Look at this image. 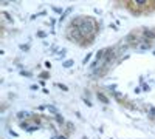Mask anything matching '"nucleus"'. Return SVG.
I'll use <instances>...</instances> for the list:
<instances>
[{
    "mask_svg": "<svg viewBox=\"0 0 155 139\" xmlns=\"http://www.w3.org/2000/svg\"><path fill=\"white\" fill-rule=\"evenodd\" d=\"M73 23L76 25V27H79V30L82 31L84 37H87V36H92V37H93V34H95V31H96V27H95V22H93L92 19L78 17V19L73 20Z\"/></svg>",
    "mask_w": 155,
    "mask_h": 139,
    "instance_id": "1",
    "label": "nucleus"
},
{
    "mask_svg": "<svg viewBox=\"0 0 155 139\" xmlns=\"http://www.w3.org/2000/svg\"><path fill=\"white\" fill-rule=\"evenodd\" d=\"M67 33H68V39H70V40L79 42V43L84 42V34H82V31L79 30V27H76L74 23L67 30Z\"/></svg>",
    "mask_w": 155,
    "mask_h": 139,
    "instance_id": "2",
    "label": "nucleus"
},
{
    "mask_svg": "<svg viewBox=\"0 0 155 139\" xmlns=\"http://www.w3.org/2000/svg\"><path fill=\"white\" fill-rule=\"evenodd\" d=\"M138 45H140L141 49H149L150 48V42H147V40H141Z\"/></svg>",
    "mask_w": 155,
    "mask_h": 139,
    "instance_id": "3",
    "label": "nucleus"
},
{
    "mask_svg": "<svg viewBox=\"0 0 155 139\" xmlns=\"http://www.w3.org/2000/svg\"><path fill=\"white\" fill-rule=\"evenodd\" d=\"M30 116H31V115H30L28 111H19V113H17V118H19V119H27V118H30Z\"/></svg>",
    "mask_w": 155,
    "mask_h": 139,
    "instance_id": "4",
    "label": "nucleus"
},
{
    "mask_svg": "<svg viewBox=\"0 0 155 139\" xmlns=\"http://www.w3.org/2000/svg\"><path fill=\"white\" fill-rule=\"evenodd\" d=\"M98 99L101 100V102H102V104H106V105L109 104V99H107V97H106L104 94H102V93H99V94H98Z\"/></svg>",
    "mask_w": 155,
    "mask_h": 139,
    "instance_id": "5",
    "label": "nucleus"
},
{
    "mask_svg": "<svg viewBox=\"0 0 155 139\" xmlns=\"http://www.w3.org/2000/svg\"><path fill=\"white\" fill-rule=\"evenodd\" d=\"M144 37H147V39H155V34L149 30H144Z\"/></svg>",
    "mask_w": 155,
    "mask_h": 139,
    "instance_id": "6",
    "label": "nucleus"
},
{
    "mask_svg": "<svg viewBox=\"0 0 155 139\" xmlns=\"http://www.w3.org/2000/svg\"><path fill=\"white\" fill-rule=\"evenodd\" d=\"M134 3H135L137 6H144V5L147 3V0H134Z\"/></svg>",
    "mask_w": 155,
    "mask_h": 139,
    "instance_id": "7",
    "label": "nucleus"
},
{
    "mask_svg": "<svg viewBox=\"0 0 155 139\" xmlns=\"http://www.w3.org/2000/svg\"><path fill=\"white\" fill-rule=\"evenodd\" d=\"M73 65V60H65V62H64V67H65V68H70Z\"/></svg>",
    "mask_w": 155,
    "mask_h": 139,
    "instance_id": "8",
    "label": "nucleus"
},
{
    "mask_svg": "<svg viewBox=\"0 0 155 139\" xmlns=\"http://www.w3.org/2000/svg\"><path fill=\"white\" fill-rule=\"evenodd\" d=\"M48 110H50V111H51V113H53V115H54V116H56V115H58V110H56V108H54V107H48Z\"/></svg>",
    "mask_w": 155,
    "mask_h": 139,
    "instance_id": "9",
    "label": "nucleus"
},
{
    "mask_svg": "<svg viewBox=\"0 0 155 139\" xmlns=\"http://www.w3.org/2000/svg\"><path fill=\"white\" fill-rule=\"evenodd\" d=\"M56 121H58V122H64V118H62V116L59 115V113L56 115Z\"/></svg>",
    "mask_w": 155,
    "mask_h": 139,
    "instance_id": "10",
    "label": "nucleus"
},
{
    "mask_svg": "<svg viewBox=\"0 0 155 139\" xmlns=\"http://www.w3.org/2000/svg\"><path fill=\"white\" fill-rule=\"evenodd\" d=\"M90 56H92V54H87V57H85V59H84V64H87V60H88V59H90Z\"/></svg>",
    "mask_w": 155,
    "mask_h": 139,
    "instance_id": "11",
    "label": "nucleus"
},
{
    "mask_svg": "<svg viewBox=\"0 0 155 139\" xmlns=\"http://www.w3.org/2000/svg\"><path fill=\"white\" fill-rule=\"evenodd\" d=\"M53 139H65L64 136H56V137H53Z\"/></svg>",
    "mask_w": 155,
    "mask_h": 139,
    "instance_id": "12",
    "label": "nucleus"
}]
</instances>
